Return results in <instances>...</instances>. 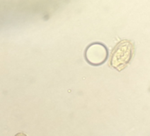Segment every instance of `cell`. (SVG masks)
I'll return each instance as SVG.
<instances>
[{
	"instance_id": "obj_1",
	"label": "cell",
	"mask_w": 150,
	"mask_h": 136,
	"mask_svg": "<svg viewBox=\"0 0 150 136\" xmlns=\"http://www.w3.org/2000/svg\"><path fill=\"white\" fill-rule=\"evenodd\" d=\"M134 55V45L131 41L124 40L117 44L112 51L111 65L118 71L123 70L129 62L131 61Z\"/></svg>"
},
{
	"instance_id": "obj_2",
	"label": "cell",
	"mask_w": 150,
	"mask_h": 136,
	"mask_svg": "<svg viewBox=\"0 0 150 136\" xmlns=\"http://www.w3.org/2000/svg\"><path fill=\"white\" fill-rule=\"evenodd\" d=\"M108 57V51L105 46L99 42L89 45L85 50V60L93 66H99L105 62Z\"/></svg>"
},
{
	"instance_id": "obj_3",
	"label": "cell",
	"mask_w": 150,
	"mask_h": 136,
	"mask_svg": "<svg viewBox=\"0 0 150 136\" xmlns=\"http://www.w3.org/2000/svg\"><path fill=\"white\" fill-rule=\"evenodd\" d=\"M15 136H27V135H25V134H23V133H18V134H17Z\"/></svg>"
}]
</instances>
